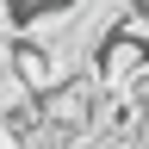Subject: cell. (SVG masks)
Segmentation results:
<instances>
[{"label":"cell","instance_id":"6da1fadb","mask_svg":"<svg viewBox=\"0 0 149 149\" xmlns=\"http://www.w3.org/2000/svg\"><path fill=\"white\" fill-rule=\"evenodd\" d=\"M6 74H19L37 100H44L56 81H68V74H62V56H56V44H50V37H31V31H19V37H13V50H6Z\"/></svg>","mask_w":149,"mask_h":149}]
</instances>
